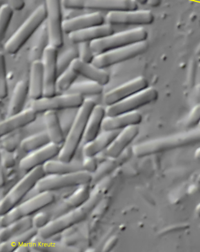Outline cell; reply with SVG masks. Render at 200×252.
I'll use <instances>...</instances> for the list:
<instances>
[{
  "label": "cell",
  "instance_id": "cell-1",
  "mask_svg": "<svg viewBox=\"0 0 200 252\" xmlns=\"http://www.w3.org/2000/svg\"><path fill=\"white\" fill-rule=\"evenodd\" d=\"M104 182H99L92 191L91 197L84 204L51 220L46 226L39 229L38 235L44 239H50L86 220L102 201L104 195Z\"/></svg>",
  "mask_w": 200,
  "mask_h": 252
},
{
  "label": "cell",
  "instance_id": "cell-2",
  "mask_svg": "<svg viewBox=\"0 0 200 252\" xmlns=\"http://www.w3.org/2000/svg\"><path fill=\"white\" fill-rule=\"evenodd\" d=\"M199 143H200V129L190 130L183 133L136 144L132 146L131 150L134 156L141 158Z\"/></svg>",
  "mask_w": 200,
  "mask_h": 252
},
{
  "label": "cell",
  "instance_id": "cell-3",
  "mask_svg": "<svg viewBox=\"0 0 200 252\" xmlns=\"http://www.w3.org/2000/svg\"><path fill=\"white\" fill-rule=\"evenodd\" d=\"M96 105L95 101L90 98L85 99L82 106L78 109L73 125L67 134L58 159L71 161L74 158L78 146L83 141L90 115Z\"/></svg>",
  "mask_w": 200,
  "mask_h": 252
},
{
  "label": "cell",
  "instance_id": "cell-4",
  "mask_svg": "<svg viewBox=\"0 0 200 252\" xmlns=\"http://www.w3.org/2000/svg\"><path fill=\"white\" fill-rule=\"evenodd\" d=\"M46 175L43 166L26 173L1 199L0 203V216L5 215L21 203L26 195L35 188L40 180Z\"/></svg>",
  "mask_w": 200,
  "mask_h": 252
},
{
  "label": "cell",
  "instance_id": "cell-5",
  "mask_svg": "<svg viewBox=\"0 0 200 252\" xmlns=\"http://www.w3.org/2000/svg\"><path fill=\"white\" fill-rule=\"evenodd\" d=\"M46 4H41L22 24L12 37L6 42L4 50L9 55H14L26 43L38 29L41 28L47 20Z\"/></svg>",
  "mask_w": 200,
  "mask_h": 252
},
{
  "label": "cell",
  "instance_id": "cell-6",
  "mask_svg": "<svg viewBox=\"0 0 200 252\" xmlns=\"http://www.w3.org/2000/svg\"><path fill=\"white\" fill-rule=\"evenodd\" d=\"M55 201L53 192L37 193L35 196L22 202L5 215L0 216V227H4L22 218L31 217L52 204Z\"/></svg>",
  "mask_w": 200,
  "mask_h": 252
},
{
  "label": "cell",
  "instance_id": "cell-7",
  "mask_svg": "<svg viewBox=\"0 0 200 252\" xmlns=\"http://www.w3.org/2000/svg\"><path fill=\"white\" fill-rule=\"evenodd\" d=\"M148 32L143 28H137L130 30L114 33L102 39L91 42V47L96 56L106 53L113 49L129 46L137 42L147 40Z\"/></svg>",
  "mask_w": 200,
  "mask_h": 252
},
{
  "label": "cell",
  "instance_id": "cell-8",
  "mask_svg": "<svg viewBox=\"0 0 200 252\" xmlns=\"http://www.w3.org/2000/svg\"><path fill=\"white\" fill-rule=\"evenodd\" d=\"M93 175L85 170L66 174L46 175L35 187L38 193L54 192L61 189L91 184Z\"/></svg>",
  "mask_w": 200,
  "mask_h": 252
},
{
  "label": "cell",
  "instance_id": "cell-9",
  "mask_svg": "<svg viewBox=\"0 0 200 252\" xmlns=\"http://www.w3.org/2000/svg\"><path fill=\"white\" fill-rule=\"evenodd\" d=\"M62 6L68 10L114 11L138 10L136 0H62Z\"/></svg>",
  "mask_w": 200,
  "mask_h": 252
},
{
  "label": "cell",
  "instance_id": "cell-10",
  "mask_svg": "<svg viewBox=\"0 0 200 252\" xmlns=\"http://www.w3.org/2000/svg\"><path fill=\"white\" fill-rule=\"evenodd\" d=\"M148 47L149 44L147 40L137 42L97 55L93 63L100 68L105 69L143 55L148 50Z\"/></svg>",
  "mask_w": 200,
  "mask_h": 252
},
{
  "label": "cell",
  "instance_id": "cell-11",
  "mask_svg": "<svg viewBox=\"0 0 200 252\" xmlns=\"http://www.w3.org/2000/svg\"><path fill=\"white\" fill-rule=\"evenodd\" d=\"M84 100V97L78 94L65 93L59 95L43 96L39 100H33L31 108L37 113L79 109Z\"/></svg>",
  "mask_w": 200,
  "mask_h": 252
},
{
  "label": "cell",
  "instance_id": "cell-12",
  "mask_svg": "<svg viewBox=\"0 0 200 252\" xmlns=\"http://www.w3.org/2000/svg\"><path fill=\"white\" fill-rule=\"evenodd\" d=\"M158 98V91L153 87H148L116 104L107 106L105 109L106 116H114L137 111L140 108L155 102Z\"/></svg>",
  "mask_w": 200,
  "mask_h": 252
},
{
  "label": "cell",
  "instance_id": "cell-13",
  "mask_svg": "<svg viewBox=\"0 0 200 252\" xmlns=\"http://www.w3.org/2000/svg\"><path fill=\"white\" fill-rule=\"evenodd\" d=\"M46 24L50 37V46L59 49L64 44L62 0H46Z\"/></svg>",
  "mask_w": 200,
  "mask_h": 252
},
{
  "label": "cell",
  "instance_id": "cell-14",
  "mask_svg": "<svg viewBox=\"0 0 200 252\" xmlns=\"http://www.w3.org/2000/svg\"><path fill=\"white\" fill-rule=\"evenodd\" d=\"M105 20L111 26H148L153 23L154 16L148 10L114 11L108 12Z\"/></svg>",
  "mask_w": 200,
  "mask_h": 252
},
{
  "label": "cell",
  "instance_id": "cell-15",
  "mask_svg": "<svg viewBox=\"0 0 200 252\" xmlns=\"http://www.w3.org/2000/svg\"><path fill=\"white\" fill-rule=\"evenodd\" d=\"M61 148L62 146L50 143L39 150L27 154L20 161V170L27 173L39 166H44L47 162L58 157Z\"/></svg>",
  "mask_w": 200,
  "mask_h": 252
},
{
  "label": "cell",
  "instance_id": "cell-16",
  "mask_svg": "<svg viewBox=\"0 0 200 252\" xmlns=\"http://www.w3.org/2000/svg\"><path fill=\"white\" fill-rule=\"evenodd\" d=\"M57 49L49 46L45 51L42 60L44 74V96H52L57 93Z\"/></svg>",
  "mask_w": 200,
  "mask_h": 252
},
{
  "label": "cell",
  "instance_id": "cell-17",
  "mask_svg": "<svg viewBox=\"0 0 200 252\" xmlns=\"http://www.w3.org/2000/svg\"><path fill=\"white\" fill-rule=\"evenodd\" d=\"M148 87H149V83L147 79L143 76H138L108 92L105 94L104 102L107 106H111Z\"/></svg>",
  "mask_w": 200,
  "mask_h": 252
},
{
  "label": "cell",
  "instance_id": "cell-18",
  "mask_svg": "<svg viewBox=\"0 0 200 252\" xmlns=\"http://www.w3.org/2000/svg\"><path fill=\"white\" fill-rule=\"evenodd\" d=\"M91 184L78 187L75 192L70 196L62 200L54 208L51 216L52 219L60 217L73 209L78 208L84 204L89 199L91 195Z\"/></svg>",
  "mask_w": 200,
  "mask_h": 252
},
{
  "label": "cell",
  "instance_id": "cell-19",
  "mask_svg": "<svg viewBox=\"0 0 200 252\" xmlns=\"http://www.w3.org/2000/svg\"><path fill=\"white\" fill-rule=\"evenodd\" d=\"M138 126H129L120 130V133L114 139L111 145L105 151V157L108 158H118L138 136L139 132Z\"/></svg>",
  "mask_w": 200,
  "mask_h": 252
},
{
  "label": "cell",
  "instance_id": "cell-20",
  "mask_svg": "<svg viewBox=\"0 0 200 252\" xmlns=\"http://www.w3.org/2000/svg\"><path fill=\"white\" fill-rule=\"evenodd\" d=\"M105 19L100 12L88 13L66 19L63 22V30L67 34L105 24Z\"/></svg>",
  "mask_w": 200,
  "mask_h": 252
},
{
  "label": "cell",
  "instance_id": "cell-21",
  "mask_svg": "<svg viewBox=\"0 0 200 252\" xmlns=\"http://www.w3.org/2000/svg\"><path fill=\"white\" fill-rule=\"evenodd\" d=\"M37 112L30 107V109L24 110L20 113L8 117L0 124V136L2 138L30 125L37 119Z\"/></svg>",
  "mask_w": 200,
  "mask_h": 252
},
{
  "label": "cell",
  "instance_id": "cell-22",
  "mask_svg": "<svg viewBox=\"0 0 200 252\" xmlns=\"http://www.w3.org/2000/svg\"><path fill=\"white\" fill-rule=\"evenodd\" d=\"M71 67L78 75L92 82L100 83L102 86H105L109 82V73L104 69L96 66L93 63H85L77 58L72 64Z\"/></svg>",
  "mask_w": 200,
  "mask_h": 252
},
{
  "label": "cell",
  "instance_id": "cell-23",
  "mask_svg": "<svg viewBox=\"0 0 200 252\" xmlns=\"http://www.w3.org/2000/svg\"><path fill=\"white\" fill-rule=\"evenodd\" d=\"M114 33V30L111 25L104 24L70 33L69 38L74 44H78L82 42L91 43L95 40L102 39Z\"/></svg>",
  "mask_w": 200,
  "mask_h": 252
},
{
  "label": "cell",
  "instance_id": "cell-24",
  "mask_svg": "<svg viewBox=\"0 0 200 252\" xmlns=\"http://www.w3.org/2000/svg\"><path fill=\"white\" fill-rule=\"evenodd\" d=\"M143 121V116L138 111L129 112L114 116H105L103 121L102 130H121L129 126L139 125Z\"/></svg>",
  "mask_w": 200,
  "mask_h": 252
},
{
  "label": "cell",
  "instance_id": "cell-25",
  "mask_svg": "<svg viewBox=\"0 0 200 252\" xmlns=\"http://www.w3.org/2000/svg\"><path fill=\"white\" fill-rule=\"evenodd\" d=\"M120 132V130H102L93 141L84 144L82 149L84 156L96 157L100 153L104 152Z\"/></svg>",
  "mask_w": 200,
  "mask_h": 252
},
{
  "label": "cell",
  "instance_id": "cell-26",
  "mask_svg": "<svg viewBox=\"0 0 200 252\" xmlns=\"http://www.w3.org/2000/svg\"><path fill=\"white\" fill-rule=\"evenodd\" d=\"M28 83L29 96L31 100H39L44 96V74L42 61H35L31 63Z\"/></svg>",
  "mask_w": 200,
  "mask_h": 252
},
{
  "label": "cell",
  "instance_id": "cell-27",
  "mask_svg": "<svg viewBox=\"0 0 200 252\" xmlns=\"http://www.w3.org/2000/svg\"><path fill=\"white\" fill-rule=\"evenodd\" d=\"M106 116V110L102 105H97L94 107L87 121L86 128L83 141L87 143L93 141L102 130V124L105 117Z\"/></svg>",
  "mask_w": 200,
  "mask_h": 252
},
{
  "label": "cell",
  "instance_id": "cell-28",
  "mask_svg": "<svg viewBox=\"0 0 200 252\" xmlns=\"http://www.w3.org/2000/svg\"><path fill=\"white\" fill-rule=\"evenodd\" d=\"M44 121L46 131L50 139L51 143L62 146L66 139V135L62 129L57 112H45Z\"/></svg>",
  "mask_w": 200,
  "mask_h": 252
},
{
  "label": "cell",
  "instance_id": "cell-29",
  "mask_svg": "<svg viewBox=\"0 0 200 252\" xmlns=\"http://www.w3.org/2000/svg\"><path fill=\"white\" fill-rule=\"evenodd\" d=\"M29 94V83L21 80L17 83L9 103L7 118L20 113L24 110L27 96Z\"/></svg>",
  "mask_w": 200,
  "mask_h": 252
},
{
  "label": "cell",
  "instance_id": "cell-30",
  "mask_svg": "<svg viewBox=\"0 0 200 252\" xmlns=\"http://www.w3.org/2000/svg\"><path fill=\"white\" fill-rule=\"evenodd\" d=\"M43 168L46 175L66 174L84 170L82 161L73 159L71 161H65L60 159H51L47 162Z\"/></svg>",
  "mask_w": 200,
  "mask_h": 252
},
{
  "label": "cell",
  "instance_id": "cell-31",
  "mask_svg": "<svg viewBox=\"0 0 200 252\" xmlns=\"http://www.w3.org/2000/svg\"><path fill=\"white\" fill-rule=\"evenodd\" d=\"M33 228L32 217H28L15 220L0 229V242L3 243L14 236Z\"/></svg>",
  "mask_w": 200,
  "mask_h": 252
},
{
  "label": "cell",
  "instance_id": "cell-32",
  "mask_svg": "<svg viewBox=\"0 0 200 252\" xmlns=\"http://www.w3.org/2000/svg\"><path fill=\"white\" fill-rule=\"evenodd\" d=\"M50 46V37L46 22L40 28L39 34L35 43L29 53V61L31 63L35 61H42L46 49Z\"/></svg>",
  "mask_w": 200,
  "mask_h": 252
},
{
  "label": "cell",
  "instance_id": "cell-33",
  "mask_svg": "<svg viewBox=\"0 0 200 252\" xmlns=\"http://www.w3.org/2000/svg\"><path fill=\"white\" fill-rule=\"evenodd\" d=\"M39 229L33 228L20 235L14 236L11 239L0 243V251L2 252H15L21 245L30 243L35 236L38 235Z\"/></svg>",
  "mask_w": 200,
  "mask_h": 252
},
{
  "label": "cell",
  "instance_id": "cell-34",
  "mask_svg": "<svg viewBox=\"0 0 200 252\" xmlns=\"http://www.w3.org/2000/svg\"><path fill=\"white\" fill-rule=\"evenodd\" d=\"M51 143L46 130L25 138L20 143V148L26 154L34 152Z\"/></svg>",
  "mask_w": 200,
  "mask_h": 252
},
{
  "label": "cell",
  "instance_id": "cell-35",
  "mask_svg": "<svg viewBox=\"0 0 200 252\" xmlns=\"http://www.w3.org/2000/svg\"><path fill=\"white\" fill-rule=\"evenodd\" d=\"M102 85L100 83L87 81L75 83L67 91V94H78L84 97V96H98L102 94L103 92Z\"/></svg>",
  "mask_w": 200,
  "mask_h": 252
},
{
  "label": "cell",
  "instance_id": "cell-36",
  "mask_svg": "<svg viewBox=\"0 0 200 252\" xmlns=\"http://www.w3.org/2000/svg\"><path fill=\"white\" fill-rule=\"evenodd\" d=\"M120 165L118 159L108 158L98 165V169L93 175V181L91 184H98L102 181L110 173L112 172L117 166Z\"/></svg>",
  "mask_w": 200,
  "mask_h": 252
},
{
  "label": "cell",
  "instance_id": "cell-37",
  "mask_svg": "<svg viewBox=\"0 0 200 252\" xmlns=\"http://www.w3.org/2000/svg\"><path fill=\"white\" fill-rule=\"evenodd\" d=\"M79 76L73 68L69 67L66 71L58 76L56 82V91L60 93H67L71 87L75 83Z\"/></svg>",
  "mask_w": 200,
  "mask_h": 252
},
{
  "label": "cell",
  "instance_id": "cell-38",
  "mask_svg": "<svg viewBox=\"0 0 200 252\" xmlns=\"http://www.w3.org/2000/svg\"><path fill=\"white\" fill-rule=\"evenodd\" d=\"M78 48L71 47L62 54L59 58L57 59V71L58 76L71 67L74 61L78 58Z\"/></svg>",
  "mask_w": 200,
  "mask_h": 252
},
{
  "label": "cell",
  "instance_id": "cell-39",
  "mask_svg": "<svg viewBox=\"0 0 200 252\" xmlns=\"http://www.w3.org/2000/svg\"><path fill=\"white\" fill-rule=\"evenodd\" d=\"M14 11V9L8 3L3 4L0 8V35L1 40L5 37L6 32L12 21Z\"/></svg>",
  "mask_w": 200,
  "mask_h": 252
},
{
  "label": "cell",
  "instance_id": "cell-40",
  "mask_svg": "<svg viewBox=\"0 0 200 252\" xmlns=\"http://www.w3.org/2000/svg\"><path fill=\"white\" fill-rule=\"evenodd\" d=\"M8 95V85L6 76L5 58L1 53L0 55V98L5 99Z\"/></svg>",
  "mask_w": 200,
  "mask_h": 252
},
{
  "label": "cell",
  "instance_id": "cell-41",
  "mask_svg": "<svg viewBox=\"0 0 200 252\" xmlns=\"http://www.w3.org/2000/svg\"><path fill=\"white\" fill-rule=\"evenodd\" d=\"M78 58L82 62L93 63L96 55L91 47V42H82L78 44Z\"/></svg>",
  "mask_w": 200,
  "mask_h": 252
},
{
  "label": "cell",
  "instance_id": "cell-42",
  "mask_svg": "<svg viewBox=\"0 0 200 252\" xmlns=\"http://www.w3.org/2000/svg\"><path fill=\"white\" fill-rule=\"evenodd\" d=\"M52 220V216L46 211H40L35 214L32 217L33 225L34 228L37 229H42L46 226Z\"/></svg>",
  "mask_w": 200,
  "mask_h": 252
},
{
  "label": "cell",
  "instance_id": "cell-43",
  "mask_svg": "<svg viewBox=\"0 0 200 252\" xmlns=\"http://www.w3.org/2000/svg\"><path fill=\"white\" fill-rule=\"evenodd\" d=\"M78 109H67V112L64 115L62 120H60L62 127L66 137L68 134L70 129L73 126L74 121L75 120L76 115H77Z\"/></svg>",
  "mask_w": 200,
  "mask_h": 252
},
{
  "label": "cell",
  "instance_id": "cell-44",
  "mask_svg": "<svg viewBox=\"0 0 200 252\" xmlns=\"http://www.w3.org/2000/svg\"><path fill=\"white\" fill-rule=\"evenodd\" d=\"M200 123V105H197L189 115L186 123V127L188 129L196 127Z\"/></svg>",
  "mask_w": 200,
  "mask_h": 252
},
{
  "label": "cell",
  "instance_id": "cell-45",
  "mask_svg": "<svg viewBox=\"0 0 200 252\" xmlns=\"http://www.w3.org/2000/svg\"><path fill=\"white\" fill-rule=\"evenodd\" d=\"M84 157V159L82 161L83 170L93 174L98 169L99 165L96 157Z\"/></svg>",
  "mask_w": 200,
  "mask_h": 252
},
{
  "label": "cell",
  "instance_id": "cell-46",
  "mask_svg": "<svg viewBox=\"0 0 200 252\" xmlns=\"http://www.w3.org/2000/svg\"><path fill=\"white\" fill-rule=\"evenodd\" d=\"M118 238L117 236H114L110 238L105 243L104 247H103L102 252H110L116 247L118 244Z\"/></svg>",
  "mask_w": 200,
  "mask_h": 252
},
{
  "label": "cell",
  "instance_id": "cell-47",
  "mask_svg": "<svg viewBox=\"0 0 200 252\" xmlns=\"http://www.w3.org/2000/svg\"><path fill=\"white\" fill-rule=\"evenodd\" d=\"M8 4L14 9L15 11H20L23 10L25 3L24 0H8Z\"/></svg>",
  "mask_w": 200,
  "mask_h": 252
},
{
  "label": "cell",
  "instance_id": "cell-48",
  "mask_svg": "<svg viewBox=\"0 0 200 252\" xmlns=\"http://www.w3.org/2000/svg\"><path fill=\"white\" fill-rule=\"evenodd\" d=\"M4 166L6 168L13 167L15 165V160L12 157H8L6 159H4Z\"/></svg>",
  "mask_w": 200,
  "mask_h": 252
},
{
  "label": "cell",
  "instance_id": "cell-49",
  "mask_svg": "<svg viewBox=\"0 0 200 252\" xmlns=\"http://www.w3.org/2000/svg\"><path fill=\"white\" fill-rule=\"evenodd\" d=\"M30 242L28 243V244H25L21 245V246L19 247L17 250H16L15 252H28L30 251Z\"/></svg>",
  "mask_w": 200,
  "mask_h": 252
},
{
  "label": "cell",
  "instance_id": "cell-50",
  "mask_svg": "<svg viewBox=\"0 0 200 252\" xmlns=\"http://www.w3.org/2000/svg\"><path fill=\"white\" fill-rule=\"evenodd\" d=\"M161 0H148V4L151 7H158L160 5Z\"/></svg>",
  "mask_w": 200,
  "mask_h": 252
},
{
  "label": "cell",
  "instance_id": "cell-51",
  "mask_svg": "<svg viewBox=\"0 0 200 252\" xmlns=\"http://www.w3.org/2000/svg\"><path fill=\"white\" fill-rule=\"evenodd\" d=\"M136 1L141 4H146L148 3V0H136Z\"/></svg>",
  "mask_w": 200,
  "mask_h": 252
},
{
  "label": "cell",
  "instance_id": "cell-52",
  "mask_svg": "<svg viewBox=\"0 0 200 252\" xmlns=\"http://www.w3.org/2000/svg\"><path fill=\"white\" fill-rule=\"evenodd\" d=\"M196 213L198 217L200 218V203L197 205L196 208Z\"/></svg>",
  "mask_w": 200,
  "mask_h": 252
},
{
  "label": "cell",
  "instance_id": "cell-53",
  "mask_svg": "<svg viewBox=\"0 0 200 252\" xmlns=\"http://www.w3.org/2000/svg\"><path fill=\"white\" fill-rule=\"evenodd\" d=\"M196 157L200 161V148L199 150H197L196 152Z\"/></svg>",
  "mask_w": 200,
  "mask_h": 252
},
{
  "label": "cell",
  "instance_id": "cell-54",
  "mask_svg": "<svg viewBox=\"0 0 200 252\" xmlns=\"http://www.w3.org/2000/svg\"><path fill=\"white\" fill-rule=\"evenodd\" d=\"M199 126H200V124H199Z\"/></svg>",
  "mask_w": 200,
  "mask_h": 252
}]
</instances>
